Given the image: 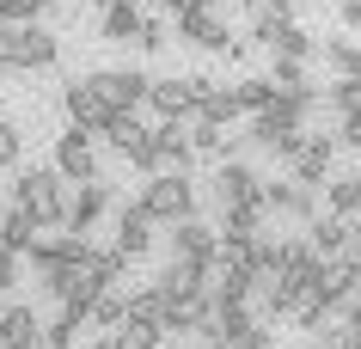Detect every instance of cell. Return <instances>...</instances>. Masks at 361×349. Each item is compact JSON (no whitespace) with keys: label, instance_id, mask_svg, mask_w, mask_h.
Listing matches in <instances>:
<instances>
[{"label":"cell","instance_id":"obj_1","mask_svg":"<svg viewBox=\"0 0 361 349\" xmlns=\"http://www.w3.org/2000/svg\"><path fill=\"white\" fill-rule=\"evenodd\" d=\"M13 202L31 209L43 227H68V202H74V190H68V178H61L56 166H31V172L13 178Z\"/></svg>","mask_w":361,"mask_h":349},{"label":"cell","instance_id":"obj_2","mask_svg":"<svg viewBox=\"0 0 361 349\" xmlns=\"http://www.w3.org/2000/svg\"><path fill=\"white\" fill-rule=\"evenodd\" d=\"M312 104H319V86H294V92H282L269 111L251 116V141L269 154L282 135H294V129H306V123H312Z\"/></svg>","mask_w":361,"mask_h":349},{"label":"cell","instance_id":"obj_3","mask_svg":"<svg viewBox=\"0 0 361 349\" xmlns=\"http://www.w3.org/2000/svg\"><path fill=\"white\" fill-rule=\"evenodd\" d=\"M141 209H147L159 227L190 221V214H196V178H184V172H153L147 184H141Z\"/></svg>","mask_w":361,"mask_h":349},{"label":"cell","instance_id":"obj_4","mask_svg":"<svg viewBox=\"0 0 361 349\" xmlns=\"http://www.w3.org/2000/svg\"><path fill=\"white\" fill-rule=\"evenodd\" d=\"M178 43H190V49H202V56H239V37L227 31V19H221L214 6L178 13Z\"/></svg>","mask_w":361,"mask_h":349},{"label":"cell","instance_id":"obj_5","mask_svg":"<svg viewBox=\"0 0 361 349\" xmlns=\"http://www.w3.org/2000/svg\"><path fill=\"white\" fill-rule=\"evenodd\" d=\"M92 92L111 104V111H141L153 98V74H141V68H92Z\"/></svg>","mask_w":361,"mask_h":349},{"label":"cell","instance_id":"obj_6","mask_svg":"<svg viewBox=\"0 0 361 349\" xmlns=\"http://www.w3.org/2000/svg\"><path fill=\"white\" fill-rule=\"evenodd\" d=\"M209 196H214V209L227 214V209H239V202H257V196H264V178H257L251 159H221L209 172Z\"/></svg>","mask_w":361,"mask_h":349},{"label":"cell","instance_id":"obj_7","mask_svg":"<svg viewBox=\"0 0 361 349\" xmlns=\"http://www.w3.org/2000/svg\"><path fill=\"white\" fill-rule=\"evenodd\" d=\"M92 141H98L92 129H74V123H68V135H56V159H49V166H56L68 184H92V178H104V172H98Z\"/></svg>","mask_w":361,"mask_h":349},{"label":"cell","instance_id":"obj_8","mask_svg":"<svg viewBox=\"0 0 361 349\" xmlns=\"http://www.w3.org/2000/svg\"><path fill=\"white\" fill-rule=\"evenodd\" d=\"M264 202L269 214H288V221H300V227H312L319 221V184H300V178H264Z\"/></svg>","mask_w":361,"mask_h":349},{"label":"cell","instance_id":"obj_9","mask_svg":"<svg viewBox=\"0 0 361 349\" xmlns=\"http://www.w3.org/2000/svg\"><path fill=\"white\" fill-rule=\"evenodd\" d=\"M221 239H227V233L221 227H209V221H202V214H190V221H178V227H171V257H190V264H221Z\"/></svg>","mask_w":361,"mask_h":349},{"label":"cell","instance_id":"obj_10","mask_svg":"<svg viewBox=\"0 0 361 349\" xmlns=\"http://www.w3.org/2000/svg\"><path fill=\"white\" fill-rule=\"evenodd\" d=\"M104 214H116V190H111V184H104V178L74 184V202H68V233H80V239H86Z\"/></svg>","mask_w":361,"mask_h":349},{"label":"cell","instance_id":"obj_11","mask_svg":"<svg viewBox=\"0 0 361 349\" xmlns=\"http://www.w3.org/2000/svg\"><path fill=\"white\" fill-rule=\"evenodd\" d=\"M61 111H68V123H74V129H92V135H104V129H111V116H116L111 104L92 92V80H68Z\"/></svg>","mask_w":361,"mask_h":349},{"label":"cell","instance_id":"obj_12","mask_svg":"<svg viewBox=\"0 0 361 349\" xmlns=\"http://www.w3.org/2000/svg\"><path fill=\"white\" fill-rule=\"evenodd\" d=\"M153 227H159V221H153V214L141 209V196H135V202H123V209H116L111 245H116L123 257H147V252H153Z\"/></svg>","mask_w":361,"mask_h":349},{"label":"cell","instance_id":"obj_13","mask_svg":"<svg viewBox=\"0 0 361 349\" xmlns=\"http://www.w3.org/2000/svg\"><path fill=\"white\" fill-rule=\"evenodd\" d=\"M196 104H202V92H196V74H190V80H153L147 111L159 116V123H184Z\"/></svg>","mask_w":361,"mask_h":349},{"label":"cell","instance_id":"obj_14","mask_svg":"<svg viewBox=\"0 0 361 349\" xmlns=\"http://www.w3.org/2000/svg\"><path fill=\"white\" fill-rule=\"evenodd\" d=\"M61 56V37L49 25H19L13 31V68H56Z\"/></svg>","mask_w":361,"mask_h":349},{"label":"cell","instance_id":"obj_15","mask_svg":"<svg viewBox=\"0 0 361 349\" xmlns=\"http://www.w3.org/2000/svg\"><path fill=\"white\" fill-rule=\"evenodd\" d=\"M337 147L343 141L337 135H306V147H300V159H294V178L300 184H331V166H337Z\"/></svg>","mask_w":361,"mask_h":349},{"label":"cell","instance_id":"obj_16","mask_svg":"<svg viewBox=\"0 0 361 349\" xmlns=\"http://www.w3.org/2000/svg\"><path fill=\"white\" fill-rule=\"evenodd\" d=\"M141 25H147V6H141V0H116V6L98 13V37L104 43H135Z\"/></svg>","mask_w":361,"mask_h":349},{"label":"cell","instance_id":"obj_17","mask_svg":"<svg viewBox=\"0 0 361 349\" xmlns=\"http://www.w3.org/2000/svg\"><path fill=\"white\" fill-rule=\"evenodd\" d=\"M196 141H190V129L184 123H159V172H184L190 178L196 172Z\"/></svg>","mask_w":361,"mask_h":349},{"label":"cell","instance_id":"obj_18","mask_svg":"<svg viewBox=\"0 0 361 349\" xmlns=\"http://www.w3.org/2000/svg\"><path fill=\"white\" fill-rule=\"evenodd\" d=\"M37 239H43V221L31 209H19V202H6V214H0V245H13V252H37Z\"/></svg>","mask_w":361,"mask_h":349},{"label":"cell","instance_id":"obj_19","mask_svg":"<svg viewBox=\"0 0 361 349\" xmlns=\"http://www.w3.org/2000/svg\"><path fill=\"white\" fill-rule=\"evenodd\" d=\"M196 92H202V104H196V111L214 116V123L245 116V104H239V86H221V80H202V74H196Z\"/></svg>","mask_w":361,"mask_h":349},{"label":"cell","instance_id":"obj_20","mask_svg":"<svg viewBox=\"0 0 361 349\" xmlns=\"http://www.w3.org/2000/svg\"><path fill=\"white\" fill-rule=\"evenodd\" d=\"M166 343V325H147V319H123L116 331H104L98 349H159Z\"/></svg>","mask_w":361,"mask_h":349},{"label":"cell","instance_id":"obj_21","mask_svg":"<svg viewBox=\"0 0 361 349\" xmlns=\"http://www.w3.org/2000/svg\"><path fill=\"white\" fill-rule=\"evenodd\" d=\"M153 282H159V288L171 294V300H178V294H196V288H209V264H190V257H171L166 270L153 276Z\"/></svg>","mask_w":361,"mask_h":349},{"label":"cell","instance_id":"obj_22","mask_svg":"<svg viewBox=\"0 0 361 349\" xmlns=\"http://www.w3.org/2000/svg\"><path fill=\"white\" fill-rule=\"evenodd\" d=\"M288 25H294V6H288V0H257V6H251V37L264 43V49L282 37Z\"/></svg>","mask_w":361,"mask_h":349},{"label":"cell","instance_id":"obj_23","mask_svg":"<svg viewBox=\"0 0 361 349\" xmlns=\"http://www.w3.org/2000/svg\"><path fill=\"white\" fill-rule=\"evenodd\" d=\"M0 312H6V331H13V349H49V343H43V319H37L31 307H19V300H6Z\"/></svg>","mask_w":361,"mask_h":349},{"label":"cell","instance_id":"obj_24","mask_svg":"<svg viewBox=\"0 0 361 349\" xmlns=\"http://www.w3.org/2000/svg\"><path fill=\"white\" fill-rule=\"evenodd\" d=\"M349 233H355V221H349V214H319V221L306 227V239L319 245V257H337V252H343V239H349Z\"/></svg>","mask_w":361,"mask_h":349},{"label":"cell","instance_id":"obj_25","mask_svg":"<svg viewBox=\"0 0 361 349\" xmlns=\"http://www.w3.org/2000/svg\"><path fill=\"white\" fill-rule=\"evenodd\" d=\"M324 209H331V214H349V221H355V214H361V172L331 178V184H324Z\"/></svg>","mask_w":361,"mask_h":349},{"label":"cell","instance_id":"obj_26","mask_svg":"<svg viewBox=\"0 0 361 349\" xmlns=\"http://www.w3.org/2000/svg\"><path fill=\"white\" fill-rule=\"evenodd\" d=\"M276 98H282V86H276V74H245V80H239V104H245V116L269 111Z\"/></svg>","mask_w":361,"mask_h":349},{"label":"cell","instance_id":"obj_27","mask_svg":"<svg viewBox=\"0 0 361 349\" xmlns=\"http://www.w3.org/2000/svg\"><path fill=\"white\" fill-rule=\"evenodd\" d=\"M184 129H190V141H196V154H221L227 147V123H214V116H202V111H190L184 116Z\"/></svg>","mask_w":361,"mask_h":349},{"label":"cell","instance_id":"obj_28","mask_svg":"<svg viewBox=\"0 0 361 349\" xmlns=\"http://www.w3.org/2000/svg\"><path fill=\"white\" fill-rule=\"evenodd\" d=\"M123 319H129V294H123V282H116V288H104V294H98V307H92V319H86V325L116 331Z\"/></svg>","mask_w":361,"mask_h":349},{"label":"cell","instance_id":"obj_29","mask_svg":"<svg viewBox=\"0 0 361 349\" xmlns=\"http://www.w3.org/2000/svg\"><path fill=\"white\" fill-rule=\"evenodd\" d=\"M31 282V257L13 252V245H0V294H19Z\"/></svg>","mask_w":361,"mask_h":349},{"label":"cell","instance_id":"obj_30","mask_svg":"<svg viewBox=\"0 0 361 349\" xmlns=\"http://www.w3.org/2000/svg\"><path fill=\"white\" fill-rule=\"evenodd\" d=\"M269 56H300V61H312V56H319V37H312L306 25H288L282 37L269 43Z\"/></svg>","mask_w":361,"mask_h":349},{"label":"cell","instance_id":"obj_31","mask_svg":"<svg viewBox=\"0 0 361 349\" xmlns=\"http://www.w3.org/2000/svg\"><path fill=\"white\" fill-rule=\"evenodd\" d=\"M331 111L337 116H361V74H337V86H331Z\"/></svg>","mask_w":361,"mask_h":349},{"label":"cell","instance_id":"obj_32","mask_svg":"<svg viewBox=\"0 0 361 349\" xmlns=\"http://www.w3.org/2000/svg\"><path fill=\"white\" fill-rule=\"evenodd\" d=\"M269 74H276V86H282V92H294V86H312L300 56H269Z\"/></svg>","mask_w":361,"mask_h":349},{"label":"cell","instance_id":"obj_33","mask_svg":"<svg viewBox=\"0 0 361 349\" xmlns=\"http://www.w3.org/2000/svg\"><path fill=\"white\" fill-rule=\"evenodd\" d=\"M324 61H331L337 74H361V43H349V37H331V43H324Z\"/></svg>","mask_w":361,"mask_h":349},{"label":"cell","instance_id":"obj_34","mask_svg":"<svg viewBox=\"0 0 361 349\" xmlns=\"http://www.w3.org/2000/svg\"><path fill=\"white\" fill-rule=\"evenodd\" d=\"M166 13H147V25H141V37H135V49H141V56H159V49H166Z\"/></svg>","mask_w":361,"mask_h":349},{"label":"cell","instance_id":"obj_35","mask_svg":"<svg viewBox=\"0 0 361 349\" xmlns=\"http://www.w3.org/2000/svg\"><path fill=\"white\" fill-rule=\"evenodd\" d=\"M43 343H49V349H74L80 343V325L68 319V312H56V319L43 325Z\"/></svg>","mask_w":361,"mask_h":349},{"label":"cell","instance_id":"obj_36","mask_svg":"<svg viewBox=\"0 0 361 349\" xmlns=\"http://www.w3.org/2000/svg\"><path fill=\"white\" fill-rule=\"evenodd\" d=\"M19 129H13V123H6V116H0V172H6V166H19Z\"/></svg>","mask_w":361,"mask_h":349},{"label":"cell","instance_id":"obj_37","mask_svg":"<svg viewBox=\"0 0 361 349\" xmlns=\"http://www.w3.org/2000/svg\"><path fill=\"white\" fill-rule=\"evenodd\" d=\"M337 141H343V147H349V154H361V116H343Z\"/></svg>","mask_w":361,"mask_h":349},{"label":"cell","instance_id":"obj_38","mask_svg":"<svg viewBox=\"0 0 361 349\" xmlns=\"http://www.w3.org/2000/svg\"><path fill=\"white\" fill-rule=\"evenodd\" d=\"M337 19L343 31H361V0H337Z\"/></svg>","mask_w":361,"mask_h":349},{"label":"cell","instance_id":"obj_39","mask_svg":"<svg viewBox=\"0 0 361 349\" xmlns=\"http://www.w3.org/2000/svg\"><path fill=\"white\" fill-rule=\"evenodd\" d=\"M13 31H19V25L0 19V68H13Z\"/></svg>","mask_w":361,"mask_h":349},{"label":"cell","instance_id":"obj_40","mask_svg":"<svg viewBox=\"0 0 361 349\" xmlns=\"http://www.w3.org/2000/svg\"><path fill=\"white\" fill-rule=\"evenodd\" d=\"M0 349H13V331H6V312H0Z\"/></svg>","mask_w":361,"mask_h":349},{"label":"cell","instance_id":"obj_41","mask_svg":"<svg viewBox=\"0 0 361 349\" xmlns=\"http://www.w3.org/2000/svg\"><path fill=\"white\" fill-rule=\"evenodd\" d=\"M92 6H98V13H104V6H116V0H92Z\"/></svg>","mask_w":361,"mask_h":349},{"label":"cell","instance_id":"obj_42","mask_svg":"<svg viewBox=\"0 0 361 349\" xmlns=\"http://www.w3.org/2000/svg\"><path fill=\"white\" fill-rule=\"evenodd\" d=\"M324 349H343V343H337V337H324Z\"/></svg>","mask_w":361,"mask_h":349},{"label":"cell","instance_id":"obj_43","mask_svg":"<svg viewBox=\"0 0 361 349\" xmlns=\"http://www.w3.org/2000/svg\"><path fill=\"white\" fill-rule=\"evenodd\" d=\"M288 6H312V0H288Z\"/></svg>","mask_w":361,"mask_h":349},{"label":"cell","instance_id":"obj_44","mask_svg":"<svg viewBox=\"0 0 361 349\" xmlns=\"http://www.w3.org/2000/svg\"><path fill=\"white\" fill-rule=\"evenodd\" d=\"M196 6H221V0H196Z\"/></svg>","mask_w":361,"mask_h":349},{"label":"cell","instance_id":"obj_45","mask_svg":"<svg viewBox=\"0 0 361 349\" xmlns=\"http://www.w3.org/2000/svg\"><path fill=\"white\" fill-rule=\"evenodd\" d=\"M141 6H159V0H141Z\"/></svg>","mask_w":361,"mask_h":349},{"label":"cell","instance_id":"obj_46","mask_svg":"<svg viewBox=\"0 0 361 349\" xmlns=\"http://www.w3.org/2000/svg\"><path fill=\"white\" fill-rule=\"evenodd\" d=\"M239 6H257V0H239Z\"/></svg>","mask_w":361,"mask_h":349}]
</instances>
